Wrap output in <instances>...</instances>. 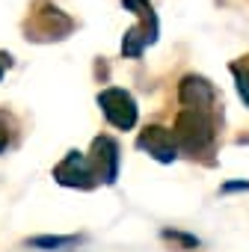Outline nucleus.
Listing matches in <instances>:
<instances>
[{
	"label": "nucleus",
	"instance_id": "nucleus-5",
	"mask_svg": "<svg viewBox=\"0 0 249 252\" xmlns=\"http://www.w3.org/2000/svg\"><path fill=\"white\" fill-rule=\"evenodd\" d=\"M137 146H140L143 152H149V155H152L155 160H160V163H172V160L178 158V140H175V134H169L166 128H160V125L146 128V131L140 134Z\"/></svg>",
	"mask_w": 249,
	"mask_h": 252
},
{
	"label": "nucleus",
	"instance_id": "nucleus-4",
	"mask_svg": "<svg viewBox=\"0 0 249 252\" xmlns=\"http://www.w3.org/2000/svg\"><path fill=\"white\" fill-rule=\"evenodd\" d=\"M54 178H57L62 187H80V190H86V187H92V184L98 181L92 160H89L86 155H80V152H68L65 160L54 169Z\"/></svg>",
	"mask_w": 249,
	"mask_h": 252
},
{
	"label": "nucleus",
	"instance_id": "nucleus-7",
	"mask_svg": "<svg viewBox=\"0 0 249 252\" xmlns=\"http://www.w3.org/2000/svg\"><path fill=\"white\" fill-rule=\"evenodd\" d=\"M181 104L184 107H211L214 104V86L205 77H184L181 80Z\"/></svg>",
	"mask_w": 249,
	"mask_h": 252
},
{
	"label": "nucleus",
	"instance_id": "nucleus-1",
	"mask_svg": "<svg viewBox=\"0 0 249 252\" xmlns=\"http://www.w3.org/2000/svg\"><path fill=\"white\" fill-rule=\"evenodd\" d=\"M124 9H131L140 24L131 27L128 33H124V42H122V54L124 57H140L149 45L157 42V15H155V6L149 3V0H122Z\"/></svg>",
	"mask_w": 249,
	"mask_h": 252
},
{
	"label": "nucleus",
	"instance_id": "nucleus-11",
	"mask_svg": "<svg viewBox=\"0 0 249 252\" xmlns=\"http://www.w3.org/2000/svg\"><path fill=\"white\" fill-rule=\"evenodd\" d=\"M9 65V57H3V54H0V77H3V68Z\"/></svg>",
	"mask_w": 249,
	"mask_h": 252
},
{
	"label": "nucleus",
	"instance_id": "nucleus-8",
	"mask_svg": "<svg viewBox=\"0 0 249 252\" xmlns=\"http://www.w3.org/2000/svg\"><path fill=\"white\" fill-rule=\"evenodd\" d=\"M231 74H234V80H237V92H240V98L249 104V57L240 60V63H234V65H231Z\"/></svg>",
	"mask_w": 249,
	"mask_h": 252
},
{
	"label": "nucleus",
	"instance_id": "nucleus-6",
	"mask_svg": "<svg viewBox=\"0 0 249 252\" xmlns=\"http://www.w3.org/2000/svg\"><path fill=\"white\" fill-rule=\"evenodd\" d=\"M89 160H92V166H95L98 181H104V184H113V181H116V175H119V149H116V143H113L110 137H98V140L92 143Z\"/></svg>",
	"mask_w": 249,
	"mask_h": 252
},
{
	"label": "nucleus",
	"instance_id": "nucleus-2",
	"mask_svg": "<svg viewBox=\"0 0 249 252\" xmlns=\"http://www.w3.org/2000/svg\"><path fill=\"white\" fill-rule=\"evenodd\" d=\"M175 140L184 152H202L214 140V122L208 116V107H187L178 116Z\"/></svg>",
	"mask_w": 249,
	"mask_h": 252
},
{
	"label": "nucleus",
	"instance_id": "nucleus-3",
	"mask_svg": "<svg viewBox=\"0 0 249 252\" xmlns=\"http://www.w3.org/2000/svg\"><path fill=\"white\" fill-rule=\"evenodd\" d=\"M98 104L107 116V122L113 125V128L119 131H131L134 125H137V101L131 92H124L119 86H110L98 95Z\"/></svg>",
	"mask_w": 249,
	"mask_h": 252
},
{
	"label": "nucleus",
	"instance_id": "nucleus-10",
	"mask_svg": "<svg viewBox=\"0 0 249 252\" xmlns=\"http://www.w3.org/2000/svg\"><path fill=\"white\" fill-rule=\"evenodd\" d=\"M9 146V131H6V119L0 116V152Z\"/></svg>",
	"mask_w": 249,
	"mask_h": 252
},
{
	"label": "nucleus",
	"instance_id": "nucleus-9",
	"mask_svg": "<svg viewBox=\"0 0 249 252\" xmlns=\"http://www.w3.org/2000/svg\"><path fill=\"white\" fill-rule=\"evenodd\" d=\"M77 237H33L30 246H42V249H62V246H74Z\"/></svg>",
	"mask_w": 249,
	"mask_h": 252
}]
</instances>
